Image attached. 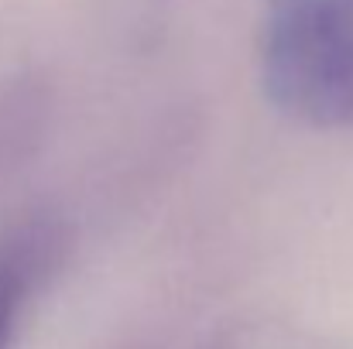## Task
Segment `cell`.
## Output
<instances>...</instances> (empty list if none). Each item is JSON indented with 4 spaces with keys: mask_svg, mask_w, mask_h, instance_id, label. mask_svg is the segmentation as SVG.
Masks as SVG:
<instances>
[{
    "mask_svg": "<svg viewBox=\"0 0 353 349\" xmlns=\"http://www.w3.org/2000/svg\"><path fill=\"white\" fill-rule=\"evenodd\" d=\"M261 79L316 127H353V0H264Z\"/></svg>",
    "mask_w": 353,
    "mask_h": 349,
    "instance_id": "6da1fadb",
    "label": "cell"
},
{
    "mask_svg": "<svg viewBox=\"0 0 353 349\" xmlns=\"http://www.w3.org/2000/svg\"><path fill=\"white\" fill-rule=\"evenodd\" d=\"M28 277H31V243L3 246L0 250V349H7L10 343Z\"/></svg>",
    "mask_w": 353,
    "mask_h": 349,
    "instance_id": "7a4b0ae2",
    "label": "cell"
}]
</instances>
